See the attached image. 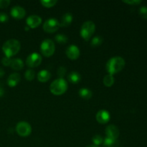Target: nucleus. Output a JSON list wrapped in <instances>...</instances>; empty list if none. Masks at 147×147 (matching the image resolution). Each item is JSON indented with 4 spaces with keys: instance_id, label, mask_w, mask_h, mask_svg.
I'll return each mask as SVG.
<instances>
[{
    "instance_id": "obj_1",
    "label": "nucleus",
    "mask_w": 147,
    "mask_h": 147,
    "mask_svg": "<svg viewBox=\"0 0 147 147\" xmlns=\"http://www.w3.org/2000/svg\"><path fill=\"white\" fill-rule=\"evenodd\" d=\"M125 64H126V62L123 57L120 56H116L108 60L106 63V68L109 74L113 76L121 71L125 67Z\"/></svg>"
},
{
    "instance_id": "obj_2",
    "label": "nucleus",
    "mask_w": 147,
    "mask_h": 147,
    "mask_svg": "<svg viewBox=\"0 0 147 147\" xmlns=\"http://www.w3.org/2000/svg\"><path fill=\"white\" fill-rule=\"evenodd\" d=\"M21 48L20 42L15 39H10L6 41L2 46V51L4 52L5 57L11 58L19 53Z\"/></svg>"
},
{
    "instance_id": "obj_3",
    "label": "nucleus",
    "mask_w": 147,
    "mask_h": 147,
    "mask_svg": "<svg viewBox=\"0 0 147 147\" xmlns=\"http://www.w3.org/2000/svg\"><path fill=\"white\" fill-rule=\"evenodd\" d=\"M50 92L55 96L64 94L67 90V83L64 78H58L52 82L50 86Z\"/></svg>"
},
{
    "instance_id": "obj_4",
    "label": "nucleus",
    "mask_w": 147,
    "mask_h": 147,
    "mask_svg": "<svg viewBox=\"0 0 147 147\" xmlns=\"http://www.w3.org/2000/svg\"><path fill=\"white\" fill-rule=\"evenodd\" d=\"M95 30H96V25L94 22L92 21H86L81 26L80 34L83 40L88 41L92 35L94 34Z\"/></svg>"
},
{
    "instance_id": "obj_5",
    "label": "nucleus",
    "mask_w": 147,
    "mask_h": 147,
    "mask_svg": "<svg viewBox=\"0 0 147 147\" xmlns=\"http://www.w3.org/2000/svg\"><path fill=\"white\" fill-rule=\"evenodd\" d=\"M55 51V45L54 42L50 39H46L42 42L40 45V52L45 57H49L53 55Z\"/></svg>"
},
{
    "instance_id": "obj_6",
    "label": "nucleus",
    "mask_w": 147,
    "mask_h": 147,
    "mask_svg": "<svg viewBox=\"0 0 147 147\" xmlns=\"http://www.w3.org/2000/svg\"><path fill=\"white\" fill-rule=\"evenodd\" d=\"M60 27V22L58 20L54 18H50L45 22L42 28L45 32L54 33L58 30Z\"/></svg>"
},
{
    "instance_id": "obj_7",
    "label": "nucleus",
    "mask_w": 147,
    "mask_h": 147,
    "mask_svg": "<svg viewBox=\"0 0 147 147\" xmlns=\"http://www.w3.org/2000/svg\"><path fill=\"white\" fill-rule=\"evenodd\" d=\"M16 131L19 136L26 137L31 134L32 127L30 123L27 122L20 121L16 126Z\"/></svg>"
},
{
    "instance_id": "obj_8",
    "label": "nucleus",
    "mask_w": 147,
    "mask_h": 147,
    "mask_svg": "<svg viewBox=\"0 0 147 147\" xmlns=\"http://www.w3.org/2000/svg\"><path fill=\"white\" fill-rule=\"evenodd\" d=\"M42 61V57L39 53H33L28 55V57L26 59L25 63L27 66H28L30 68L33 67H37L41 64Z\"/></svg>"
},
{
    "instance_id": "obj_9",
    "label": "nucleus",
    "mask_w": 147,
    "mask_h": 147,
    "mask_svg": "<svg viewBox=\"0 0 147 147\" xmlns=\"http://www.w3.org/2000/svg\"><path fill=\"white\" fill-rule=\"evenodd\" d=\"M96 121L100 124H106L110 121L111 115L108 111L102 109L98 111L96 116Z\"/></svg>"
},
{
    "instance_id": "obj_10",
    "label": "nucleus",
    "mask_w": 147,
    "mask_h": 147,
    "mask_svg": "<svg viewBox=\"0 0 147 147\" xmlns=\"http://www.w3.org/2000/svg\"><path fill=\"white\" fill-rule=\"evenodd\" d=\"M42 18L38 15H30L26 20L29 28L35 29L40 25L42 23Z\"/></svg>"
},
{
    "instance_id": "obj_11",
    "label": "nucleus",
    "mask_w": 147,
    "mask_h": 147,
    "mask_svg": "<svg viewBox=\"0 0 147 147\" xmlns=\"http://www.w3.org/2000/svg\"><path fill=\"white\" fill-rule=\"evenodd\" d=\"M66 55L72 60H77L80 56V49L76 45H71L66 50Z\"/></svg>"
},
{
    "instance_id": "obj_12",
    "label": "nucleus",
    "mask_w": 147,
    "mask_h": 147,
    "mask_svg": "<svg viewBox=\"0 0 147 147\" xmlns=\"http://www.w3.org/2000/svg\"><path fill=\"white\" fill-rule=\"evenodd\" d=\"M105 133H106V137L110 138L113 139H117L119 136V129L115 125H109L105 129Z\"/></svg>"
},
{
    "instance_id": "obj_13",
    "label": "nucleus",
    "mask_w": 147,
    "mask_h": 147,
    "mask_svg": "<svg viewBox=\"0 0 147 147\" xmlns=\"http://www.w3.org/2000/svg\"><path fill=\"white\" fill-rule=\"evenodd\" d=\"M11 16L16 20H21L23 19L26 15V11L24 8L20 6H14L12 7L10 11Z\"/></svg>"
},
{
    "instance_id": "obj_14",
    "label": "nucleus",
    "mask_w": 147,
    "mask_h": 147,
    "mask_svg": "<svg viewBox=\"0 0 147 147\" xmlns=\"http://www.w3.org/2000/svg\"><path fill=\"white\" fill-rule=\"evenodd\" d=\"M20 79H21V76H20L19 73H12L7 78V84H8L9 87L14 88L16 86H17V84L20 83Z\"/></svg>"
},
{
    "instance_id": "obj_15",
    "label": "nucleus",
    "mask_w": 147,
    "mask_h": 147,
    "mask_svg": "<svg viewBox=\"0 0 147 147\" xmlns=\"http://www.w3.org/2000/svg\"><path fill=\"white\" fill-rule=\"evenodd\" d=\"M73 17L70 13L67 12L65 13L63 15L61 18V21L60 22V26L63 27H67L71 24L72 22H73Z\"/></svg>"
},
{
    "instance_id": "obj_16",
    "label": "nucleus",
    "mask_w": 147,
    "mask_h": 147,
    "mask_svg": "<svg viewBox=\"0 0 147 147\" xmlns=\"http://www.w3.org/2000/svg\"><path fill=\"white\" fill-rule=\"evenodd\" d=\"M51 78V73L47 70H42L37 74V80L41 83H46Z\"/></svg>"
},
{
    "instance_id": "obj_17",
    "label": "nucleus",
    "mask_w": 147,
    "mask_h": 147,
    "mask_svg": "<svg viewBox=\"0 0 147 147\" xmlns=\"http://www.w3.org/2000/svg\"><path fill=\"white\" fill-rule=\"evenodd\" d=\"M10 67L15 70H20L24 67V63L22 60L20 58L11 59V65Z\"/></svg>"
},
{
    "instance_id": "obj_18",
    "label": "nucleus",
    "mask_w": 147,
    "mask_h": 147,
    "mask_svg": "<svg viewBox=\"0 0 147 147\" xmlns=\"http://www.w3.org/2000/svg\"><path fill=\"white\" fill-rule=\"evenodd\" d=\"M67 79H68L69 82L73 84H76V83H79L81 80V76H80V73H77V72H71L67 76Z\"/></svg>"
},
{
    "instance_id": "obj_19",
    "label": "nucleus",
    "mask_w": 147,
    "mask_h": 147,
    "mask_svg": "<svg viewBox=\"0 0 147 147\" xmlns=\"http://www.w3.org/2000/svg\"><path fill=\"white\" fill-rule=\"evenodd\" d=\"M78 94L82 98L85 99V100H89L92 98V91L89 89L86 88H80L78 91Z\"/></svg>"
},
{
    "instance_id": "obj_20",
    "label": "nucleus",
    "mask_w": 147,
    "mask_h": 147,
    "mask_svg": "<svg viewBox=\"0 0 147 147\" xmlns=\"http://www.w3.org/2000/svg\"><path fill=\"white\" fill-rule=\"evenodd\" d=\"M103 147H119V142L117 139L106 137L103 139Z\"/></svg>"
},
{
    "instance_id": "obj_21",
    "label": "nucleus",
    "mask_w": 147,
    "mask_h": 147,
    "mask_svg": "<svg viewBox=\"0 0 147 147\" xmlns=\"http://www.w3.org/2000/svg\"><path fill=\"white\" fill-rule=\"evenodd\" d=\"M114 77L112 75H106L104 78H103V84L106 87H111L114 83Z\"/></svg>"
},
{
    "instance_id": "obj_22",
    "label": "nucleus",
    "mask_w": 147,
    "mask_h": 147,
    "mask_svg": "<svg viewBox=\"0 0 147 147\" xmlns=\"http://www.w3.org/2000/svg\"><path fill=\"white\" fill-rule=\"evenodd\" d=\"M55 40H56L57 42L59 44H65L68 41V37L64 34H57L55 37Z\"/></svg>"
},
{
    "instance_id": "obj_23",
    "label": "nucleus",
    "mask_w": 147,
    "mask_h": 147,
    "mask_svg": "<svg viewBox=\"0 0 147 147\" xmlns=\"http://www.w3.org/2000/svg\"><path fill=\"white\" fill-rule=\"evenodd\" d=\"M40 3L44 7L51 8V7L55 6V4H57V0H42L40 1Z\"/></svg>"
},
{
    "instance_id": "obj_24",
    "label": "nucleus",
    "mask_w": 147,
    "mask_h": 147,
    "mask_svg": "<svg viewBox=\"0 0 147 147\" xmlns=\"http://www.w3.org/2000/svg\"><path fill=\"white\" fill-rule=\"evenodd\" d=\"M103 37H101L100 36H96L92 39L90 45H91L92 47H98L103 43Z\"/></svg>"
},
{
    "instance_id": "obj_25",
    "label": "nucleus",
    "mask_w": 147,
    "mask_h": 147,
    "mask_svg": "<svg viewBox=\"0 0 147 147\" xmlns=\"http://www.w3.org/2000/svg\"><path fill=\"white\" fill-rule=\"evenodd\" d=\"M24 77H25V79L27 80L32 81L34 78V77H35V73H34V71L32 69H28V70H27L25 71Z\"/></svg>"
},
{
    "instance_id": "obj_26",
    "label": "nucleus",
    "mask_w": 147,
    "mask_h": 147,
    "mask_svg": "<svg viewBox=\"0 0 147 147\" xmlns=\"http://www.w3.org/2000/svg\"><path fill=\"white\" fill-rule=\"evenodd\" d=\"M92 142L94 144L93 145H96V146H98L99 145L103 144V139L100 135H95L93 137V139H92Z\"/></svg>"
},
{
    "instance_id": "obj_27",
    "label": "nucleus",
    "mask_w": 147,
    "mask_h": 147,
    "mask_svg": "<svg viewBox=\"0 0 147 147\" xmlns=\"http://www.w3.org/2000/svg\"><path fill=\"white\" fill-rule=\"evenodd\" d=\"M66 72H67V70H66L65 67H63V66H60V67H59L57 71V76L59 77V78H63L64 76H65Z\"/></svg>"
},
{
    "instance_id": "obj_28",
    "label": "nucleus",
    "mask_w": 147,
    "mask_h": 147,
    "mask_svg": "<svg viewBox=\"0 0 147 147\" xmlns=\"http://www.w3.org/2000/svg\"><path fill=\"white\" fill-rule=\"evenodd\" d=\"M139 14L144 19H147V7H142L139 9Z\"/></svg>"
},
{
    "instance_id": "obj_29",
    "label": "nucleus",
    "mask_w": 147,
    "mask_h": 147,
    "mask_svg": "<svg viewBox=\"0 0 147 147\" xmlns=\"http://www.w3.org/2000/svg\"><path fill=\"white\" fill-rule=\"evenodd\" d=\"M123 3L125 4H129V5H138V4H140L142 3V1L141 0H123Z\"/></svg>"
},
{
    "instance_id": "obj_30",
    "label": "nucleus",
    "mask_w": 147,
    "mask_h": 147,
    "mask_svg": "<svg viewBox=\"0 0 147 147\" xmlns=\"http://www.w3.org/2000/svg\"><path fill=\"white\" fill-rule=\"evenodd\" d=\"M11 1L9 0H0V9H4L9 7Z\"/></svg>"
},
{
    "instance_id": "obj_31",
    "label": "nucleus",
    "mask_w": 147,
    "mask_h": 147,
    "mask_svg": "<svg viewBox=\"0 0 147 147\" xmlns=\"http://www.w3.org/2000/svg\"><path fill=\"white\" fill-rule=\"evenodd\" d=\"M11 62V58L7 57H4L1 59V63L4 66H10Z\"/></svg>"
},
{
    "instance_id": "obj_32",
    "label": "nucleus",
    "mask_w": 147,
    "mask_h": 147,
    "mask_svg": "<svg viewBox=\"0 0 147 147\" xmlns=\"http://www.w3.org/2000/svg\"><path fill=\"white\" fill-rule=\"evenodd\" d=\"M9 17L7 14L4 12H0V22L5 23L8 21Z\"/></svg>"
},
{
    "instance_id": "obj_33",
    "label": "nucleus",
    "mask_w": 147,
    "mask_h": 147,
    "mask_svg": "<svg viewBox=\"0 0 147 147\" xmlns=\"http://www.w3.org/2000/svg\"><path fill=\"white\" fill-rule=\"evenodd\" d=\"M4 73H5V72H4V70H3L1 67H0V78L3 77V76H4Z\"/></svg>"
},
{
    "instance_id": "obj_34",
    "label": "nucleus",
    "mask_w": 147,
    "mask_h": 147,
    "mask_svg": "<svg viewBox=\"0 0 147 147\" xmlns=\"http://www.w3.org/2000/svg\"><path fill=\"white\" fill-rule=\"evenodd\" d=\"M4 93V89H3V88L1 87V86H0V98H1V96H3Z\"/></svg>"
},
{
    "instance_id": "obj_35",
    "label": "nucleus",
    "mask_w": 147,
    "mask_h": 147,
    "mask_svg": "<svg viewBox=\"0 0 147 147\" xmlns=\"http://www.w3.org/2000/svg\"><path fill=\"white\" fill-rule=\"evenodd\" d=\"M86 147H99L98 146H96V145H88V146H87Z\"/></svg>"
}]
</instances>
